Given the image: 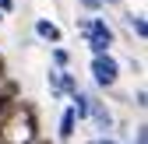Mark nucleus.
<instances>
[{
	"label": "nucleus",
	"mask_w": 148,
	"mask_h": 144,
	"mask_svg": "<svg viewBox=\"0 0 148 144\" xmlns=\"http://www.w3.org/2000/svg\"><path fill=\"white\" fill-rule=\"evenodd\" d=\"M35 141V109L28 102H14L0 120V144H32Z\"/></svg>",
	"instance_id": "nucleus-1"
},
{
	"label": "nucleus",
	"mask_w": 148,
	"mask_h": 144,
	"mask_svg": "<svg viewBox=\"0 0 148 144\" xmlns=\"http://www.w3.org/2000/svg\"><path fill=\"white\" fill-rule=\"evenodd\" d=\"M78 32L85 35L92 56L109 53V46H113V28L106 25V18H81V21H78Z\"/></svg>",
	"instance_id": "nucleus-2"
},
{
	"label": "nucleus",
	"mask_w": 148,
	"mask_h": 144,
	"mask_svg": "<svg viewBox=\"0 0 148 144\" xmlns=\"http://www.w3.org/2000/svg\"><path fill=\"white\" fill-rule=\"evenodd\" d=\"M92 77H95V84L102 88H113L116 77H120V63L113 53H99V56H92Z\"/></svg>",
	"instance_id": "nucleus-3"
},
{
	"label": "nucleus",
	"mask_w": 148,
	"mask_h": 144,
	"mask_svg": "<svg viewBox=\"0 0 148 144\" xmlns=\"http://www.w3.org/2000/svg\"><path fill=\"white\" fill-rule=\"evenodd\" d=\"M35 35H39L42 42H53V46H60V39H64L60 25H57V21H49V18H39V21H35Z\"/></svg>",
	"instance_id": "nucleus-4"
},
{
	"label": "nucleus",
	"mask_w": 148,
	"mask_h": 144,
	"mask_svg": "<svg viewBox=\"0 0 148 144\" xmlns=\"http://www.w3.org/2000/svg\"><path fill=\"white\" fill-rule=\"evenodd\" d=\"M88 116L95 120V127H99L102 134H106L109 127H113V116H109V109H106V105H102L99 98H92V102H88Z\"/></svg>",
	"instance_id": "nucleus-5"
},
{
	"label": "nucleus",
	"mask_w": 148,
	"mask_h": 144,
	"mask_svg": "<svg viewBox=\"0 0 148 144\" xmlns=\"http://www.w3.org/2000/svg\"><path fill=\"white\" fill-rule=\"evenodd\" d=\"M74 130H78V113L67 105L64 116H60V141H71V137H74Z\"/></svg>",
	"instance_id": "nucleus-6"
},
{
	"label": "nucleus",
	"mask_w": 148,
	"mask_h": 144,
	"mask_svg": "<svg viewBox=\"0 0 148 144\" xmlns=\"http://www.w3.org/2000/svg\"><path fill=\"white\" fill-rule=\"evenodd\" d=\"M123 21H127V28H131V32L138 35V39H141V42L148 39V25H145V14H127V18H123Z\"/></svg>",
	"instance_id": "nucleus-7"
},
{
	"label": "nucleus",
	"mask_w": 148,
	"mask_h": 144,
	"mask_svg": "<svg viewBox=\"0 0 148 144\" xmlns=\"http://www.w3.org/2000/svg\"><path fill=\"white\" fill-rule=\"evenodd\" d=\"M60 92H67V95L78 92V81H74V74H67V70H60Z\"/></svg>",
	"instance_id": "nucleus-8"
},
{
	"label": "nucleus",
	"mask_w": 148,
	"mask_h": 144,
	"mask_svg": "<svg viewBox=\"0 0 148 144\" xmlns=\"http://www.w3.org/2000/svg\"><path fill=\"white\" fill-rule=\"evenodd\" d=\"M46 84H49V95H64L60 92V70H49V74H46Z\"/></svg>",
	"instance_id": "nucleus-9"
},
{
	"label": "nucleus",
	"mask_w": 148,
	"mask_h": 144,
	"mask_svg": "<svg viewBox=\"0 0 148 144\" xmlns=\"http://www.w3.org/2000/svg\"><path fill=\"white\" fill-rule=\"evenodd\" d=\"M53 63H57V70H64V67H67V63H71V53H67V49H60V46H57V49H53Z\"/></svg>",
	"instance_id": "nucleus-10"
},
{
	"label": "nucleus",
	"mask_w": 148,
	"mask_h": 144,
	"mask_svg": "<svg viewBox=\"0 0 148 144\" xmlns=\"http://www.w3.org/2000/svg\"><path fill=\"white\" fill-rule=\"evenodd\" d=\"M148 127H138V134H134V144H148V134H145Z\"/></svg>",
	"instance_id": "nucleus-11"
},
{
	"label": "nucleus",
	"mask_w": 148,
	"mask_h": 144,
	"mask_svg": "<svg viewBox=\"0 0 148 144\" xmlns=\"http://www.w3.org/2000/svg\"><path fill=\"white\" fill-rule=\"evenodd\" d=\"M81 7H88V11H102V4H99V0H81Z\"/></svg>",
	"instance_id": "nucleus-12"
},
{
	"label": "nucleus",
	"mask_w": 148,
	"mask_h": 144,
	"mask_svg": "<svg viewBox=\"0 0 148 144\" xmlns=\"http://www.w3.org/2000/svg\"><path fill=\"white\" fill-rule=\"evenodd\" d=\"M7 11H14V0H0V14H7Z\"/></svg>",
	"instance_id": "nucleus-13"
},
{
	"label": "nucleus",
	"mask_w": 148,
	"mask_h": 144,
	"mask_svg": "<svg viewBox=\"0 0 148 144\" xmlns=\"http://www.w3.org/2000/svg\"><path fill=\"white\" fill-rule=\"evenodd\" d=\"M88 144H116L113 137H95V141H88Z\"/></svg>",
	"instance_id": "nucleus-14"
}]
</instances>
